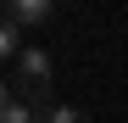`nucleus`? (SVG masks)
Instances as JSON below:
<instances>
[{
	"mask_svg": "<svg viewBox=\"0 0 128 123\" xmlns=\"http://www.w3.org/2000/svg\"><path fill=\"white\" fill-rule=\"evenodd\" d=\"M11 90H22V106L45 117L50 112V56L45 50H17V78Z\"/></svg>",
	"mask_w": 128,
	"mask_h": 123,
	"instance_id": "1",
	"label": "nucleus"
},
{
	"mask_svg": "<svg viewBox=\"0 0 128 123\" xmlns=\"http://www.w3.org/2000/svg\"><path fill=\"white\" fill-rule=\"evenodd\" d=\"M50 6H56V0H6V11H11L17 28H28V23H50Z\"/></svg>",
	"mask_w": 128,
	"mask_h": 123,
	"instance_id": "2",
	"label": "nucleus"
},
{
	"mask_svg": "<svg viewBox=\"0 0 128 123\" xmlns=\"http://www.w3.org/2000/svg\"><path fill=\"white\" fill-rule=\"evenodd\" d=\"M17 45H22V39H17V23H11V17H0V56H11Z\"/></svg>",
	"mask_w": 128,
	"mask_h": 123,
	"instance_id": "3",
	"label": "nucleus"
},
{
	"mask_svg": "<svg viewBox=\"0 0 128 123\" xmlns=\"http://www.w3.org/2000/svg\"><path fill=\"white\" fill-rule=\"evenodd\" d=\"M0 123H39V112H28L22 101H11V106L0 112Z\"/></svg>",
	"mask_w": 128,
	"mask_h": 123,
	"instance_id": "4",
	"label": "nucleus"
},
{
	"mask_svg": "<svg viewBox=\"0 0 128 123\" xmlns=\"http://www.w3.org/2000/svg\"><path fill=\"white\" fill-rule=\"evenodd\" d=\"M45 123H89V117H84L78 106H50V112H45Z\"/></svg>",
	"mask_w": 128,
	"mask_h": 123,
	"instance_id": "5",
	"label": "nucleus"
},
{
	"mask_svg": "<svg viewBox=\"0 0 128 123\" xmlns=\"http://www.w3.org/2000/svg\"><path fill=\"white\" fill-rule=\"evenodd\" d=\"M6 106H11V90H6V84H0V112H6Z\"/></svg>",
	"mask_w": 128,
	"mask_h": 123,
	"instance_id": "6",
	"label": "nucleus"
}]
</instances>
